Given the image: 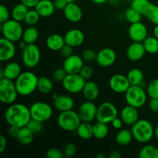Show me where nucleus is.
Here are the masks:
<instances>
[{
    "instance_id": "obj_1",
    "label": "nucleus",
    "mask_w": 158,
    "mask_h": 158,
    "mask_svg": "<svg viewBox=\"0 0 158 158\" xmlns=\"http://www.w3.org/2000/svg\"><path fill=\"white\" fill-rule=\"evenodd\" d=\"M31 119L30 110L23 103L10 104L5 113V120L9 126L19 128L26 127Z\"/></svg>"
},
{
    "instance_id": "obj_2",
    "label": "nucleus",
    "mask_w": 158,
    "mask_h": 158,
    "mask_svg": "<svg viewBox=\"0 0 158 158\" xmlns=\"http://www.w3.org/2000/svg\"><path fill=\"white\" fill-rule=\"evenodd\" d=\"M39 77L34 73L22 72L15 80V85L19 96L27 97L37 89Z\"/></svg>"
},
{
    "instance_id": "obj_3",
    "label": "nucleus",
    "mask_w": 158,
    "mask_h": 158,
    "mask_svg": "<svg viewBox=\"0 0 158 158\" xmlns=\"http://www.w3.org/2000/svg\"><path fill=\"white\" fill-rule=\"evenodd\" d=\"M134 139L140 143H147L151 141L154 136V127L148 120H138L131 127Z\"/></svg>"
},
{
    "instance_id": "obj_4",
    "label": "nucleus",
    "mask_w": 158,
    "mask_h": 158,
    "mask_svg": "<svg viewBox=\"0 0 158 158\" xmlns=\"http://www.w3.org/2000/svg\"><path fill=\"white\" fill-rule=\"evenodd\" d=\"M81 122V119L79 116L78 112H75L73 110L65 112H60L57 118L58 126L62 130L68 132L77 131Z\"/></svg>"
},
{
    "instance_id": "obj_5",
    "label": "nucleus",
    "mask_w": 158,
    "mask_h": 158,
    "mask_svg": "<svg viewBox=\"0 0 158 158\" xmlns=\"http://www.w3.org/2000/svg\"><path fill=\"white\" fill-rule=\"evenodd\" d=\"M147 91L142 86H131L125 93V100L130 106L136 108H140L145 105L148 100Z\"/></svg>"
},
{
    "instance_id": "obj_6",
    "label": "nucleus",
    "mask_w": 158,
    "mask_h": 158,
    "mask_svg": "<svg viewBox=\"0 0 158 158\" xmlns=\"http://www.w3.org/2000/svg\"><path fill=\"white\" fill-rule=\"evenodd\" d=\"M1 32L2 37L13 43H17L23 38L24 29L20 22L12 19L2 23Z\"/></svg>"
},
{
    "instance_id": "obj_7",
    "label": "nucleus",
    "mask_w": 158,
    "mask_h": 158,
    "mask_svg": "<svg viewBox=\"0 0 158 158\" xmlns=\"http://www.w3.org/2000/svg\"><path fill=\"white\" fill-rule=\"evenodd\" d=\"M18 96V91L13 80L6 78L0 80V100L3 104H12Z\"/></svg>"
},
{
    "instance_id": "obj_8",
    "label": "nucleus",
    "mask_w": 158,
    "mask_h": 158,
    "mask_svg": "<svg viewBox=\"0 0 158 158\" xmlns=\"http://www.w3.org/2000/svg\"><path fill=\"white\" fill-rule=\"evenodd\" d=\"M32 119L45 123L50 120L53 114V110L49 103L43 101L35 102L29 107Z\"/></svg>"
},
{
    "instance_id": "obj_9",
    "label": "nucleus",
    "mask_w": 158,
    "mask_h": 158,
    "mask_svg": "<svg viewBox=\"0 0 158 158\" xmlns=\"http://www.w3.org/2000/svg\"><path fill=\"white\" fill-rule=\"evenodd\" d=\"M41 59V52L37 45L28 44L23 49L22 61L26 67L32 69L38 66Z\"/></svg>"
},
{
    "instance_id": "obj_10",
    "label": "nucleus",
    "mask_w": 158,
    "mask_h": 158,
    "mask_svg": "<svg viewBox=\"0 0 158 158\" xmlns=\"http://www.w3.org/2000/svg\"><path fill=\"white\" fill-rule=\"evenodd\" d=\"M86 80L80 73L67 74L62 82L63 87L66 91L72 94H77L83 91Z\"/></svg>"
},
{
    "instance_id": "obj_11",
    "label": "nucleus",
    "mask_w": 158,
    "mask_h": 158,
    "mask_svg": "<svg viewBox=\"0 0 158 158\" xmlns=\"http://www.w3.org/2000/svg\"><path fill=\"white\" fill-rule=\"evenodd\" d=\"M118 115V110L114 103L103 102L97 108V121L108 124L111 123Z\"/></svg>"
},
{
    "instance_id": "obj_12",
    "label": "nucleus",
    "mask_w": 158,
    "mask_h": 158,
    "mask_svg": "<svg viewBox=\"0 0 158 158\" xmlns=\"http://www.w3.org/2000/svg\"><path fill=\"white\" fill-rule=\"evenodd\" d=\"M97 108L98 106H97L94 101L86 100L84 103H82L78 110V114L81 119V121L91 123L96 120Z\"/></svg>"
},
{
    "instance_id": "obj_13",
    "label": "nucleus",
    "mask_w": 158,
    "mask_h": 158,
    "mask_svg": "<svg viewBox=\"0 0 158 158\" xmlns=\"http://www.w3.org/2000/svg\"><path fill=\"white\" fill-rule=\"evenodd\" d=\"M109 86L111 90L116 94H125L131 86L127 77L123 74H114L109 80Z\"/></svg>"
},
{
    "instance_id": "obj_14",
    "label": "nucleus",
    "mask_w": 158,
    "mask_h": 158,
    "mask_svg": "<svg viewBox=\"0 0 158 158\" xmlns=\"http://www.w3.org/2000/svg\"><path fill=\"white\" fill-rule=\"evenodd\" d=\"M128 35L133 42L143 43L148 37V28L141 22L132 23L128 29Z\"/></svg>"
},
{
    "instance_id": "obj_15",
    "label": "nucleus",
    "mask_w": 158,
    "mask_h": 158,
    "mask_svg": "<svg viewBox=\"0 0 158 158\" xmlns=\"http://www.w3.org/2000/svg\"><path fill=\"white\" fill-rule=\"evenodd\" d=\"M117 60V53L111 48H103L100 49L97 55L96 61L101 67H110Z\"/></svg>"
},
{
    "instance_id": "obj_16",
    "label": "nucleus",
    "mask_w": 158,
    "mask_h": 158,
    "mask_svg": "<svg viewBox=\"0 0 158 158\" xmlns=\"http://www.w3.org/2000/svg\"><path fill=\"white\" fill-rule=\"evenodd\" d=\"M16 53L15 43L2 37L0 39V60L7 62L12 60Z\"/></svg>"
},
{
    "instance_id": "obj_17",
    "label": "nucleus",
    "mask_w": 158,
    "mask_h": 158,
    "mask_svg": "<svg viewBox=\"0 0 158 158\" xmlns=\"http://www.w3.org/2000/svg\"><path fill=\"white\" fill-rule=\"evenodd\" d=\"M83 59L80 56L73 54L69 57L65 58L63 62V68L66 70L67 74L71 73H79L84 66Z\"/></svg>"
},
{
    "instance_id": "obj_18",
    "label": "nucleus",
    "mask_w": 158,
    "mask_h": 158,
    "mask_svg": "<svg viewBox=\"0 0 158 158\" xmlns=\"http://www.w3.org/2000/svg\"><path fill=\"white\" fill-rule=\"evenodd\" d=\"M146 52L143 43L133 42L127 49V56L131 61H140L143 58Z\"/></svg>"
},
{
    "instance_id": "obj_19",
    "label": "nucleus",
    "mask_w": 158,
    "mask_h": 158,
    "mask_svg": "<svg viewBox=\"0 0 158 158\" xmlns=\"http://www.w3.org/2000/svg\"><path fill=\"white\" fill-rule=\"evenodd\" d=\"M64 39L66 44L76 48L83 44L85 40V35L80 29H72L66 32Z\"/></svg>"
},
{
    "instance_id": "obj_20",
    "label": "nucleus",
    "mask_w": 158,
    "mask_h": 158,
    "mask_svg": "<svg viewBox=\"0 0 158 158\" xmlns=\"http://www.w3.org/2000/svg\"><path fill=\"white\" fill-rule=\"evenodd\" d=\"M63 14L65 18L71 23H78L83 18V11L75 2L68 3L63 10Z\"/></svg>"
},
{
    "instance_id": "obj_21",
    "label": "nucleus",
    "mask_w": 158,
    "mask_h": 158,
    "mask_svg": "<svg viewBox=\"0 0 158 158\" xmlns=\"http://www.w3.org/2000/svg\"><path fill=\"white\" fill-rule=\"evenodd\" d=\"M120 116L124 124L129 125V126L134 125L139 120V112L137 110V108L130 106L128 104L122 108Z\"/></svg>"
},
{
    "instance_id": "obj_22",
    "label": "nucleus",
    "mask_w": 158,
    "mask_h": 158,
    "mask_svg": "<svg viewBox=\"0 0 158 158\" xmlns=\"http://www.w3.org/2000/svg\"><path fill=\"white\" fill-rule=\"evenodd\" d=\"M53 105L60 112L71 110L74 107V100L68 95H58L53 100Z\"/></svg>"
},
{
    "instance_id": "obj_23",
    "label": "nucleus",
    "mask_w": 158,
    "mask_h": 158,
    "mask_svg": "<svg viewBox=\"0 0 158 158\" xmlns=\"http://www.w3.org/2000/svg\"><path fill=\"white\" fill-rule=\"evenodd\" d=\"M34 9L42 18H48L55 12L56 8L51 0H40Z\"/></svg>"
},
{
    "instance_id": "obj_24",
    "label": "nucleus",
    "mask_w": 158,
    "mask_h": 158,
    "mask_svg": "<svg viewBox=\"0 0 158 158\" xmlns=\"http://www.w3.org/2000/svg\"><path fill=\"white\" fill-rule=\"evenodd\" d=\"M82 93L86 100L94 101L98 98L99 94H100V89H99L98 85L95 82L87 80L85 83Z\"/></svg>"
},
{
    "instance_id": "obj_25",
    "label": "nucleus",
    "mask_w": 158,
    "mask_h": 158,
    "mask_svg": "<svg viewBox=\"0 0 158 158\" xmlns=\"http://www.w3.org/2000/svg\"><path fill=\"white\" fill-rule=\"evenodd\" d=\"M65 44L64 36L57 33L49 35L46 40V46L52 51H60Z\"/></svg>"
},
{
    "instance_id": "obj_26",
    "label": "nucleus",
    "mask_w": 158,
    "mask_h": 158,
    "mask_svg": "<svg viewBox=\"0 0 158 158\" xmlns=\"http://www.w3.org/2000/svg\"><path fill=\"white\" fill-rule=\"evenodd\" d=\"M5 78L15 81L17 77L22 73V68L20 65L16 62H10L4 69H2Z\"/></svg>"
},
{
    "instance_id": "obj_27",
    "label": "nucleus",
    "mask_w": 158,
    "mask_h": 158,
    "mask_svg": "<svg viewBox=\"0 0 158 158\" xmlns=\"http://www.w3.org/2000/svg\"><path fill=\"white\" fill-rule=\"evenodd\" d=\"M77 135L83 140H89L94 137V125L88 122H81L77 130Z\"/></svg>"
},
{
    "instance_id": "obj_28",
    "label": "nucleus",
    "mask_w": 158,
    "mask_h": 158,
    "mask_svg": "<svg viewBox=\"0 0 158 158\" xmlns=\"http://www.w3.org/2000/svg\"><path fill=\"white\" fill-rule=\"evenodd\" d=\"M35 134L27 127H23L19 129L17 140L23 146H27L32 143L33 141V137Z\"/></svg>"
},
{
    "instance_id": "obj_29",
    "label": "nucleus",
    "mask_w": 158,
    "mask_h": 158,
    "mask_svg": "<svg viewBox=\"0 0 158 158\" xmlns=\"http://www.w3.org/2000/svg\"><path fill=\"white\" fill-rule=\"evenodd\" d=\"M133 138L134 137H133L131 130L130 131L127 129H121L116 135L115 140L117 144L121 147H124L130 144L132 141Z\"/></svg>"
},
{
    "instance_id": "obj_30",
    "label": "nucleus",
    "mask_w": 158,
    "mask_h": 158,
    "mask_svg": "<svg viewBox=\"0 0 158 158\" xmlns=\"http://www.w3.org/2000/svg\"><path fill=\"white\" fill-rule=\"evenodd\" d=\"M127 77L131 86H139V85L141 86L142 83H143L144 77L143 72L137 68H134L129 70Z\"/></svg>"
},
{
    "instance_id": "obj_31",
    "label": "nucleus",
    "mask_w": 158,
    "mask_h": 158,
    "mask_svg": "<svg viewBox=\"0 0 158 158\" xmlns=\"http://www.w3.org/2000/svg\"><path fill=\"white\" fill-rule=\"evenodd\" d=\"M39 38V31L34 26H29V27L24 29L22 40L26 44H34Z\"/></svg>"
},
{
    "instance_id": "obj_32",
    "label": "nucleus",
    "mask_w": 158,
    "mask_h": 158,
    "mask_svg": "<svg viewBox=\"0 0 158 158\" xmlns=\"http://www.w3.org/2000/svg\"><path fill=\"white\" fill-rule=\"evenodd\" d=\"M29 8H28L27 6H25L22 2L15 5L13 9H12V12H11L12 18L18 22L24 21L25 18L26 16V14H27L28 11H29Z\"/></svg>"
},
{
    "instance_id": "obj_33",
    "label": "nucleus",
    "mask_w": 158,
    "mask_h": 158,
    "mask_svg": "<svg viewBox=\"0 0 158 158\" xmlns=\"http://www.w3.org/2000/svg\"><path fill=\"white\" fill-rule=\"evenodd\" d=\"M53 89V83L52 80L46 77H39L37 90L43 94H48L52 92Z\"/></svg>"
},
{
    "instance_id": "obj_34",
    "label": "nucleus",
    "mask_w": 158,
    "mask_h": 158,
    "mask_svg": "<svg viewBox=\"0 0 158 158\" xmlns=\"http://www.w3.org/2000/svg\"><path fill=\"white\" fill-rule=\"evenodd\" d=\"M109 128L106 123L97 121L94 125V137L98 140H102L107 137Z\"/></svg>"
},
{
    "instance_id": "obj_35",
    "label": "nucleus",
    "mask_w": 158,
    "mask_h": 158,
    "mask_svg": "<svg viewBox=\"0 0 158 158\" xmlns=\"http://www.w3.org/2000/svg\"><path fill=\"white\" fill-rule=\"evenodd\" d=\"M143 16L148 19L153 24L158 25V6L150 3Z\"/></svg>"
},
{
    "instance_id": "obj_36",
    "label": "nucleus",
    "mask_w": 158,
    "mask_h": 158,
    "mask_svg": "<svg viewBox=\"0 0 158 158\" xmlns=\"http://www.w3.org/2000/svg\"><path fill=\"white\" fill-rule=\"evenodd\" d=\"M124 17L128 23L132 24V23L141 22L143 15L140 12H138V11L136 10L135 9H134V8L131 6V7L127 9L126 11H125Z\"/></svg>"
},
{
    "instance_id": "obj_37",
    "label": "nucleus",
    "mask_w": 158,
    "mask_h": 158,
    "mask_svg": "<svg viewBox=\"0 0 158 158\" xmlns=\"http://www.w3.org/2000/svg\"><path fill=\"white\" fill-rule=\"evenodd\" d=\"M145 50L148 53L156 54L158 52V40L154 36H148L143 42Z\"/></svg>"
},
{
    "instance_id": "obj_38",
    "label": "nucleus",
    "mask_w": 158,
    "mask_h": 158,
    "mask_svg": "<svg viewBox=\"0 0 158 158\" xmlns=\"http://www.w3.org/2000/svg\"><path fill=\"white\" fill-rule=\"evenodd\" d=\"M140 158H158V148L154 145H146L139 152Z\"/></svg>"
},
{
    "instance_id": "obj_39",
    "label": "nucleus",
    "mask_w": 158,
    "mask_h": 158,
    "mask_svg": "<svg viewBox=\"0 0 158 158\" xmlns=\"http://www.w3.org/2000/svg\"><path fill=\"white\" fill-rule=\"evenodd\" d=\"M41 18L40 14L36 12L35 9H32V10L28 11L26 16L25 18L24 22L28 26H35L40 21V19Z\"/></svg>"
},
{
    "instance_id": "obj_40",
    "label": "nucleus",
    "mask_w": 158,
    "mask_h": 158,
    "mask_svg": "<svg viewBox=\"0 0 158 158\" xmlns=\"http://www.w3.org/2000/svg\"><path fill=\"white\" fill-rule=\"evenodd\" d=\"M146 91L150 98H158V78L151 80L148 83Z\"/></svg>"
},
{
    "instance_id": "obj_41",
    "label": "nucleus",
    "mask_w": 158,
    "mask_h": 158,
    "mask_svg": "<svg viewBox=\"0 0 158 158\" xmlns=\"http://www.w3.org/2000/svg\"><path fill=\"white\" fill-rule=\"evenodd\" d=\"M131 2V7H133L136 10L140 12L142 15H143L151 2L149 0H132Z\"/></svg>"
},
{
    "instance_id": "obj_42",
    "label": "nucleus",
    "mask_w": 158,
    "mask_h": 158,
    "mask_svg": "<svg viewBox=\"0 0 158 158\" xmlns=\"http://www.w3.org/2000/svg\"><path fill=\"white\" fill-rule=\"evenodd\" d=\"M43 123L42 122L38 121L36 120H34V119H31L29 120V123H27L26 127L33 133L34 134H37L41 132L43 130Z\"/></svg>"
},
{
    "instance_id": "obj_43",
    "label": "nucleus",
    "mask_w": 158,
    "mask_h": 158,
    "mask_svg": "<svg viewBox=\"0 0 158 158\" xmlns=\"http://www.w3.org/2000/svg\"><path fill=\"white\" fill-rule=\"evenodd\" d=\"M97 52H96L94 49H86L82 52V58L84 61L93 62L97 59Z\"/></svg>"
},
{
    "instance_id": "obj_44",
    "label": "nucleus",
    "mask_w": 158,
    "mask_h": 158,
    "mask_svg": "<svg viewBox=\"0 0 158 158\" xmlns=\"http://www.w3.org/2000/svg\"><path fill=\"white\" fill-rule=\"evenodd\" d=\"M77 146L74 144L73 143H69L67 144H66V146L64 147V149H63V152L64 154V157H72L77 153Z\"/></svg>"
},
{
    "instance_id": "obj_45",
    "label": "nucleus",
    "mask_w": 158,
    "mask_h": 158,
    "mask_svg": "<svg viewBox=\"0 0 158 158\" xmlns=\"http://www.w3.org/2000/svg\"><path fill=\"white\" fill-rule=\"evenodd\" d=\"M66 75H67V73L63 68H59L52 73V79L56 82H63Z\"/></svg>"
},
{
    "instance_id": "obj_46",
    "label": "nucleus",
    "mask_w": 158,
    "mask_h": 158,
    "mask_svg": "<svg viewBox=\"0 0 158 158\" xmlns=\"http://www.w3.org/2000/svg\"><path fill=\"white\" fill-rule=\"evenodd\" d=\"M82 77L86 81L90 80L92 78L93 75H94V69L92 67L89 66H83V68L81 69L80 72L79 73Z\"/></svg>"
},
{
    "instance_id": "obj_47",
    "label": "nucleus",
    "mask_w": 158,
    "mask_h": 158,
    "mask_svg": "<svg viewBox=\"0 0 158 158\" xmlns=\"http://www.w3.org/2000/svg\"><path fill=\"white\" fill-rule=\"evenodd\" d=\"M46 155L47 158H63L64 157L63 151L54 148H49V150H47Z\"/></svg>"
},
{
    "instance_id": "obj_48",
    "label": "nucleus",
    "mask_w": 158,
    "mask_h": 158,
    "mask_svg": "<svg viewBox=\"0 0 158 158\" xmlns=\"http://www.w3.org/2000/svg\"><path fill=\"white\" fill-rule=\"evenodd\" d=\"M9 16H10V13H9L8 8L5 6L4 5H1V6H0V22H1V24L8 21L9 19Z\"/></svg>"
},
{
    "instance_id": "obj_49",
    "label": "nucleus",
    "mask_w": 158,
    "mask_h": 158,
    "mask_svg": "<svg viewBox=\"0 0 158 158\" xmlns=\"http://www.w3.org/2000/svg\"><path fill=\"white\" fill-rule=\"evenodd\" d=\"M73 47L67 44H65L63 47L60 50V52L62 56L66 58V57H69V56L73 55Z\"/></svg>"
},
{
    "instance_id": "obj_50",
    "label": "nucleus",
    "mask_w": 158,
    "mask_h": 158,
    "mask_svg": "<svg viewBox=\"0 0 158 158\" xmlns=\"http://www.w3.org/2000/svg\"><path fill=\"white\" fill-rule=\"evenodd\" d=\"M53 4L56 10L63 11L65 8H66V6H67L68 2L66 0H54Z\"/></svg>"
},
{
    "instance_id": "obj_51",
    "label": "nucleus",
    "mask_w": 158,
    "mask_h": 158,
    "mask_svg": "<svg viewBox=\"0 0 158 158\" xmlns=\"http://www.w3.org/2000/svg\"><path fill=\"white\" fill-rule=\"evenodd\" d=\"M111 123H112V126L114 129L121 130L124 123H123V121L122 120V119L120 117H117L115 119H114V120L111 122Z\"/></svg>"
},
{
    "instance_id": "obj_52",
    "label": "nucleus",
    "mask_w": 158,
    "mask_h": 158,
    "mask_svg": "<svg viewBox=\"0 0 158 158\" xmlns=\"http://www.w3.org/2000/svg\"><path fill=\"white\" fill-rule=\"evenodd\" d=\"M149 108L152 112L158 113V98H151L149 101Z\"/></svg>"
},
{
    "instance_id": "obj_53",
    "label": "nucleus",
    "mask_w": 158,
    "mask_h": 158,
    "mask_svg": "<svg viewBox=\"0 0 158 158\" xmlns=\"http://www.w3.org/2000/svg\"><path fill=\"white\" fill-rule=\"evenodd\" d=\"M19 127H17L15 126H10L9 128V135L12 138H17L18 137L19 132Z\"/></svg>"
},
{
    "instance_id": "obj_54",
    "label": "nucleus",
    "mask_w": 158,
    "mask_h": 158,
    "mask_svg": "<svg viewBox=\"0 0 158 158\" xmlns=\"http://www.w3.org/2000/svg\"><path fill=\"white\" fill-rule=\"evenodd\" d=\"M40 1V0H20V2L28 8H35Z\"/></svg>"
},
{
    "instance_id": "obj_55",
    "label": "nucleus",
    "mask_w": 158,
    "mask_h": 158,
    "mask_svg": "<svg viewBox=\"0 0 158 158\" xmlns=\"http://www.w3.org/2000/svg\"><path fill=\"white\" fill-rule=\"evenodd\" d=\"M6 146H7V141H6V137L3 135L0 136V153H3L5 150L6 149Z\"/></svg>"
},
{
    "instance_id": "obj_56",
    "label": "nucleus",
    "mask_w": 158,
    "mask_h": 158,
    "mask_svg": "<svg viewBox=\"0 0 158 158\" xmlns=\"http://www.w3.org/2000/svg\"><path fill=\"white\" fill-rule=\"evenodd\" d=\"M122 156L120 153L117 151H113L110 154V158H120Z\"/></svg>"
},
{
    "instance_id": "obj_57",
    "label": "nucleus",
    "mask_w": 158,
    "mask_h": 158,
    "mask_svg": "<svg viewBox=\"0 0 158 158\" xmlns=\"http://www.w3.org/2000/svg\"><path fill=\"white\" fill-rule=\"evenodd\" d=\"M91 1L97 5H103L106 3L108 0H91Z\"/></svg>"
},
{
    "instance_id": "obj_58",
    "label": "nucleus",
    "mask_w": 158,
    "mask_h": 158,
    "mask_svg": "<svg viewBox=\"0 0 158 158\" xmlns=\"http://www.w3.org/2000/svg\"><path fill=\"white\" fill-rule=\"evenodd\" d=\"M28 44H26V43H25L24 41H23V40H22V41H20L19 43V47L20 48V49H22V50H23V49H25V47H26V46H27Z\"/></svg>"
},
{
    "instance_id": "obj_59",
    "label": "nucleus",
    "mask_w": 158,
    "mask_h": 158,
    "mask_svg": "<svg viewBox=\"0 0 158 158\" xmlns=\"http://www.w3.org/2000/svg\"><path fill=\"white\" fill-rule=\"evenodd\" d=\"M153 32H154V36L156 37L158 40V25H155Z\"/></svg>"
},
{
    "instance_id": "obj_60",
    "label": "nucleus",
    "mask_w": 158,
    "mask_h": 158,
    "mask_svg": "<svg viewBox=\"0 0 158 158\" xmlns=\"http://www.w3.org/2000/svg\"><path fill=\"white\" fill-rule=\"evenodd\" d=\"M154 136H155V137L158 140V125L154 128Z\"/></svg>"
},
{
    "instance_id": "obj_61",
    "label": "nucleus",
    "mask_w": 158,
    "mask_h": 158,
    "mask_svg": "<svg viewBox=\"0 0 158 158\" xmlns=\"http://www.w3.org/2000/svg\"><path fill=\"white\" fill-rule=\"evenodd\" d=\"M105 156L102 154H99L97 155V158H104Z\"/></svg>"
},
{
    "instance_id": "obj_62",
    "label": "nucleus",
    "mask_w": 158,
    "mask_h": 158,
    "mask_svg": "<svg viewBox=\"0 0 158 158\" xmlns=\"http://www.w3.org/2000/svg\"><path fill=\"white\" fill-rule=\"evenodd\" d=\"M68 3H71V2H75L77 0H66Z\"/></svg>"
},
{
    "instance_id": "obj_63",
    "label": "nucleus",
    "mask_w": 158,
    "mask_h": 158,
    "mask_svg": "<svg viewBox=\"0 0 158 158\" xmlns=\"http://www.w3.org/2000/svg\"><path fill=\"white\" fill-rule=\"evenodd\" d=\"M123 1H124V2H131L132 0H123Z\"/></svg>"
}]
</instances>
